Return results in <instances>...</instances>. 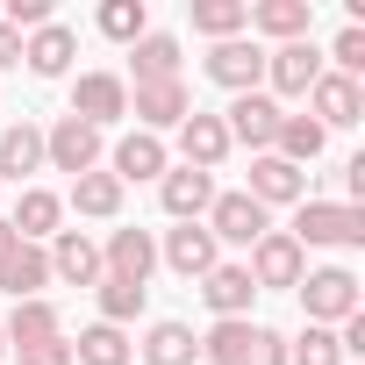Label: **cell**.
Instances as JSON below:
<instances>
[{
	"label": "cell",
	"instance_id": "d590c367",
	"mask_svg": "<svg viewBox=\"0 0 365 365\" xmlns=\"http://www.w3.org/2000/svg\"><path fill=\"white\" fill-rule=\"evenodd\" d=\"M329 58H336L329 72L358 79V72H365V29H358V22H344V29H336V43H329Z\"/></svg>",
	"mask_w": 365,
	"mask_h": 365
},
{
	"label": "cell",
	"instance_id": "1f68e13d",
	"mask_svg": "<svg viewBox=\"0 0 365 365\" xmlns=\"http://www.w3.org/2000/svg\"><path fill=\"white\" fill-rule=\"evenodd\" d=\"M93 294H101V322H115V329H129L150 301V287H129V279H101Z\"/></svg>",
	"mask_w": 365,
	"mask_h": 365
},
{
	"label": "cell",
	"instance_id": "ac0fdd59",
	"mask_svg": "<svg viewBox=\"0 0 365 365\" xmlns=\"http://www.w3.org/2000/svg\"><path fill=\"white\" fill-rule=\"evenodd\" d=\"M43 287H51V251L43 244H15L0 258V294L8 301H43Z\"/></svg>",
	"mask_w": 365,
	"mask_h": 365
},
{
	"label": "cell",
	"instance_id": "d6a6232c",
	"mask_svg": "<svg viewBox=\"0 0 365 365\" xmlns=\"http://www.w3.org/2000/svg\"><path fill=\"white\" fill-rule=\"evenodd\" d=\"M251 329H258V322H215V329L201 336V358H208V365H244Z\"/></svg>",
	"mask_w": 365,
	"mask_h": 365
},
{
	"label": "cell",
	"instance_id": "6da1fadb",
	"mask_svg": "<svg viewBox=\"0 0 365 365\" xmlns=\"http://www.w3.org/2000/svg\"><path fill=\"white\" fill-rule=\"evenodd\" d=\"M301 308H308V322H322V329H336L344 315H358L365 301H358V272L351 265H315V272H301Z\"/></svg>",
	"mask_w": 365,
	"mask_h": 365
},
{
	"label": "cell",
	"instance_id": "f546056e",
	"mask_svg": "<svg viewBox=\"0 0 365 365\" xmlns=\"http://www.w3.org/2000/svg\"><path fill=\"white\" fill-rule=\"evenodd\" d=\"M136 358V344H129V329H115V322H93V329H79V344H72V365H129Z\"/></svg>",
	"mask_w": 365,
	"mask_h": 365
},
{
	"label": "cell",
	"instance_id": "ba28073f",
	"mask_svg": "<svg viewBox=\"0 0 365 365\" xmlns=\"http://www.w3.org/2000/svg\"><path fill=\"white\" fill-rule=\"evenodd\" d=\"M244 272H251V287H258V294H265V287H301L308 251H301L287 230H265V237L251 244V265H244Z\"/></svg>",
	"mask_w": 365,
	"mask_h": 365
},
{
	"label": "cell",
	"instance_id": "44dd1931",
	"mask_svg": "<svg viewBox=\"0 0 365 365\" xmlns=\"http://www.w3.org/2000/svg\"><path fill=\"white\" fill-rule=\"evenodd\" d=\"M201 301L215 308V322H251L258 287H251V272H244V265H215V272L201 279Z\"/></svg>",
	"mask_w": 365,
	"mask_h": 365
},
{
	"label": "cell",
	"instance_id": "f35d334b",
	"mask_svg": "<svg viewBox=\"0 0 365 365\" xmlns=\"http://www.w3.org/2000/svg\"><path fill=\"white\" fill-rule=\"evenodd\" d=\"M8 65H22V36H15L8 22H0V72H8Z\"/></svg>",
	"mask_w": 365,
	"mask_h": 365
},
{
	"label": "cell",
	"instance_id": "74e56055",
	"mask_svg": "<svg viewBox=\"0 0 365 365\" xmlns=\"http://www.w3.org/2000/svg\"><path fill=\"white\" fill-rule=\"evenodd\" d=\"M22 365H72V344L65 336H51V344H29V351H15Z\"/></svg>",
	"mask_w": 365,
	"mask_h": 365
},
{
	"label": "cell",
	"instance_id": "277c9868",
	"mask_svg": "<svg viewBox=\"0 0 365 365\" xmlns=\"http://www.w3.org/2000/svg\"><path fill=\"white\" fill-rule=\"evenodd\" d=\"M43 165L51 172H101V129H86L79 115H58L51 129H43Z\"/></svg>",
	"mask_w": 365,
	"mask_h": 365
},
{
	"label": "cell",
	"instance_id": "e0dca14e",
	"mask_svg": "<svg viewBox=\"0 0 365 365\" xmlns=\"http://www.w3.org/2000/svg\"><path fill=\"white\" fill-rule=\"evenodd\" d=\"M51 279L65 287H101V244L86 230H58L51 237Z\"/></svg>",
	"mask_w": 365,
	"mask_h": 365
},
{
	"label": "cell",
	"instance_id": "83f0119b",
	"mask_svg": "<svg viewBox=\"0 0 365 365\" xmlns=\"http://www.w3.org/2000/svg\"><path fill=\"white\" fill-rule=\"evenodd\" d=\"M136 351H143V365H194V358H201V336H194L187 322H150Z\"/></svg>",
	"mask_w": 365,
	"mask_h": 365
},
{
	"label": "cell",
	"instance_id": "2e32d148",
	"mask_svg": "<svg viewBox=\"0 0 365 365\" xmlns=\"http://www.w3.org/2000/svg\"><path fill=\"white\" fill-rule=\"evenodd\" d=\"M244 29H251V43H258V36H272V43H308L315 0H258V8L244 15Z\"/></svg>",
	"mask_w": 365,
	"mask_h": 365
},
{
	"label": "cell",
	"instance_id": "9a60e30c",
	"mask_svg": "<svg viewBox=\"0 0 365 365\" xmlns=\"http://www.w3.org/2000/svg\"><path fill=\"white\" fill-rule=\"evenodd\" d=\"M308 115H315L322 129H351V122H365V93H358V79H344V72L322 65V79L308 86Z\"/></svg>",
	"mask_w": 365,
	"mask_h": 365
},
{
	"label": "cell",
	"instance_id": "836d02e7",
	"mask_svg": "<svg viewBox=\"0 0 365 365\" xmlns=\"http://www.w3.org/2000/svg\"><path fill=\"white\" fill-rule=\"evenodd\" d=\"M101 36H115V43L150 36V8H143V0H108V8H101Z\"/></svg>",
	"mask_w": 365,
	"mask_h": 365
},
{
	"label": "cell",
	"instance_id": "5bb4252c",
	"mask_svg": "<svg viewBox=\"0 0 365 365\" xmlns=\"http://www.w3.org/2000/svg\"><path fill=\"white\" fill-rule=\"evenodd\" d=\"M244 194H251V201H258L265 215H272V208H287V201L301 208V201H308V172L265 150V158H251V187H244Z\"/></svg>",
	"mask_w": 365,
	"mask_h": 365
},
{
	"label": "cell",
	"instance_id": "4dcf8cb0",
	"mask_svg": "<svg viewBox=\"0 0 365 365\" xmlns=\"http://www.w3.org/2000/svg\"><path fill=\"white\" fill-rule=\"evenodd\" d=\"M244 15H251V0H194V29L215 36V43L244 36Z\"/></svg>",
	"mask_w": 365,
	"mask_h": 365
},
{
	"label": "cell",
	"instance_id": "484cf974",
	"mask_svg": "<svg viewBox=\"0 0 365 365\" xmlns=\"http://www.w3.org/2000/svg\"><path fill=\"white\" fill-rule=\"evenodd\" d=\"M322 150H329V129H322L315 115H279V136H272V158H287V165H301V172H308V165H315Z\"/></svg>",
	"mask_w": 365,
	"mask_h": 365
},
{
	"label": "cell",
	"instance_id": "30bf717a",
	"mask_svg": "<svg viewBox=\"0 0 365 365\" xmlns=\"http://www.w3.org/2000/svg\"><path fill=\"white\" fill-rule=\"evenodd\" d=\"M158 201H165V215H172V222H208V208H215V172L165 165V179H158Z\"/></svg>",
	"mask_w": 365,
	"mask_h": 365
},
{
	"label": "cell",
	"instance_id": "8d00e7d4",
	"mask_svg": "<svg viewBox=\"0 0 365 365\" xmlns=\"http://www.w3.org/2000/svg\"><path fill=\"white\" fill-rule=\"evenodd\" d=\"M244 365H287V336L258 322V329H251V351H244Z\"/></svg>",
	"mask_w": 365,
	"mask_h": 365
},
{
	"label": "cell",
	"instance_id": "60d3db41",
	"mask_svg": "<svg viewBox=\"0 0 365 365\" xmlns=\"http://www.w3.org/2000/svg\"><path fill=\"white\" fill-rule=\"evenodd\" d=\"M0 358H8V336H0Z\"/></svg>",
	"mask_w": 365,
	"mask_h": 365
},
{
	"label": "cell",
	"instance_id": "52a82bcc",
	"mask_svg": "<svg viewBox=\"0 0 365 365\" xmlns=\"http://www.w3.org/2000/svg\"><path fill=\"white\" fill-rule=\"evenodd\" d=\"M150 272H158V237H150V230H108V244H101V279L150 287Z\"/></svg>",
	"mask_w": 365,
	"mask_h": 365
},
{
	"label": "cell",
	"instance_id": "5b68a950",
	"mask_svg": "<svg viewBox=\"0 0 365 365\" xmlns=\"http://www.w3.org/2000/svg\"><path fill=\"white\" fill-rule=\"evenodd\" d=\"M208 79L237 101V93H265V51L251 43V36H230V43H215L208 51Z\"/></svg>",
	"mask_w": 365,
	"mask_h": 365
},
{
	"label": "cell",
	"instance_id": "ffe728a7",
	"mask_svg": "<svg viewBox=\"0 0 365 365\" xmlns=\"http://www.w3.org/2000/svg\"><path fill=\"white\" fill-rule=\"evenodd\" d=\"M72 58H79V36H72L65 22H43L36 36H22V65H29L36 79H65Z\"/></svg>",
	"mask_w": 365,
	"mask_h": 365
},
{
	"label": "cell",
	"instance_id": "7c38bea8",
	"mask_svg": "<svg viewBox=\"0 0 365 365\" xmlns=\"http://www.w3.org/2000/svg\"><path fill=\"white\" fill-rule=\"evenodd\" d=\"M265 230H272V215H265V208H258L244 187H237V194H215V208H208V237H215V244H237V251H251Z\"/></svg>",
	"mask_w": 365,
	"mask_h": 365
},
{
	"label": "cell",
	"instance_id": "e575fe53",
	"mask_svg": "<svg viewBox=\"0 0 365 365\" xmlns=\"http://www.w3.org/2000/svg\"><path fill=\"white\" fill-rule=\"evenodd\" d=\"M287 365H344V344H336V329L308 322V329H301V344H287Z\"/></svg>",
	"mask_w": 365,
	"mask_h": 365
},
{
	"label": "cell",
	"instance_id": "ab89813d",
	"mask_svg": "<svg viewBox=\"0 0 365 365\" xmlns=\"http://www.w3.org/2000/svg\"><path fill=\"white\" fill-rule=\"evenodd\" d=\"M15 244H22V237H15V230H8V215H0V258H8V251H15Z\"/></svg>",
	"mask_w": 365,
	"mask_h": 365
},
{
	"label": "cell",
	"instance_id": "f1b7e54d",
	"mask_svg": "<svg viewBox=\"0 0 365 365\" xmlns=\"http://www.w3.org/2000/svg\"><path fill=\"white\" fill-rule=\"evenodd\" d=\"M129 65H136V86H158V79H179V36L150 29L129 43Z\"/></svg>",
	"mask_w": 365,
	"mask_h": 365
},
{
	"label": "cell",
	"instance_id": "d4e9b609",
	"mask_svg": "<svg viewBox=\"0 0 365 365\" xmlns=\"http://www.w3.org/2000/svg\"><path fill=\"white\" fill-rule=\"evenodd\" d=\"M122 194H129V187H122L115 172H79L72 194H65V208H79L86 222H115V215H122Z\"/></svg>",
	"mask_w": 365,
	"mask_h": 365
},
{
	"label": "cell",
	"instance_id": "cb8c5ba5",
	"mask_svg": "<svg viewBox=\"0 0 365 365\" xmlns=\"http://www.w3.org/2000/svg\"><path fill=\"white\" fill-rule=\"evenodd\" d=\"M58 222H65V201H58L51 187H22V201H15L8 230H15L22 244H43V237H58Z\"/></svg>",
	"mask_w": 365,
	"mask_h": 365
},
{
	"label": "cell",
	"instance_id": "3957f363",
	"mask_svg": "<svg viewBox=\"0 0 365 365\" xmlns=\"http://www.w3.org/2000/svg\"><path fill=\"white\" fill-rule=\"evenodd\" d=\"M279 115H287V108H279L272 93H237V101L222 108V129H230V150L244 143V150H258V158H265V150H272V136H279Z\"/></svg>",
	"mask_w": 365,
	"mask_h": 365
},
{
	"label": "cell",
	"instance_id": "7402d4cb",
	"mask_svg": "<svg viewBox=\"0 0 365 365\" xmlns=\"http://www.w3.org/2000/svg\"><path fill=\"white\" fill-rule=\"evenodd\" d=\"M179 158H187L194 172H215L222 158H230V129H222V115H187V122H179Z\"/></svg>",
	"mask_w": 365,
	"mask_h": 365
},
{
	"label": "cell",
	"instance_id": "7a4b0ae2",
	"mask_svg": "<svg viewBox=\"0 0 365 365\" xmlns=\"http://www.w3.org/2000/svg\"><path fill=\"white\" fill-rule=\"evenodd\" d=\"M287 237L301 251H315V244H365V208H351V201H301Z\"/></svg>",
	"mask_w": 365,
	"mask_h": 365
},
{
	"label": "cell",
	"instance_id": "d6986e66",
	"mask_svg": "<svg viewBox=\"0 0 365 365\" xmlns=\"http://www.w3.org/2000/svg\"><path fill=\"white\" fill-rule=\"evenodd\" d=\"M165 136H143V129H129L115 150H108V172L122 179V187H136V179H165Z\"/></svg>",
	"mask_w": 365,
	"mask_h": 365
},
{
	"label": "cell",
	"instance_id": "8992f818",
	"mask_svg": "<svg viewBox=\"0 0 365 365\" xmlns=\"http://www.w3.org/2000/svg\"><path fill=\"white\" fill-rule=\"evenodd\" d=\"M72 115H79L86 129H115V122L129 115V79H115V72H79V79H72Z\"/></svg>",
	"mask_w": 365,
	"mask_h": 365
},
{
	"label": "cell",
	"instance_id": "4316f807",
	"mask_svg": "<svg viewBox=\"0 0 365 365\" xmlns=\"http://www.w3.org/2000/svg\"><path fill=\"white\" fill-rule=\"evenodd\" d=\"M43 165V129L36 122H15V129H0V187H8V179H15V187H22V179Z\"/></svg>",
	"mask_w": 365,
	"mask_h": 365
},
{
	"label": "cell",
	"instance_id": "9c48e42d",
	"mask_svg": "<svg viewBox=\"0 0 365 365\" xmlns=\"http://www.w3.org/2000/svg\"><path fill=\"white\" fill-rule=\"evenodd\" d=\"M158 258H165V265H172L179 279L194 287V279H208V272L222 265V244L208 237V222H179V230H165V244H158Z\"/></svg>",
	"mask_w": 365,
	"mask_h": 365
},
{
	"label": "cell",
	"instance_id": "603a6c76",
	"mask_svg": "<svg viewBox=\"0 0 365 365\" xmlns=\"http://www.w3.org/2000/svg\"><path fill=\"white\" fill-rule=\"evenodd\" d=\"M0 336H8V351H29V344H51V336H65V322H58V301L43 294V301H15L8 308V322H0Z\"/></svg>",
	"mask_w": 365,
	"mask_h": 365
},
{
	"label": "cell",
	"instance_id": "8fae6325",
	"mask_svg": "<svg viewBox=\"0 0 365 365\" xmlns=\"http://www.w3.org/2000/svg\"><path fill=\"white\" fill-rule=\"evenodd\" d=\"M315 79H322V51H315V43H279V51H265V86H272V101H308Z\"/></svg>",
	"mask_w": 365,
	"mask_h": 365
},
{
	"label": "cell",
	"instance_id": "4fadbf2b",
	"mask_svg": "<svg viewBox=\"0 0 365 365\" xmlns=\"http://www.w3.org/2000/svg\"><path fill=\"white\" fill-rule=\"evenodd\" d=\"M129 115H136L143 136H158V129H179L194 115V93H187V79H158V86H136L129 93Z\"/></svg>",
	"mask_w": 365,
	"mask_h": 365
}]
</instances>
